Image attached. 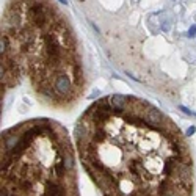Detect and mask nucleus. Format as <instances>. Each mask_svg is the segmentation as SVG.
<instances>
[{
	"label": "nucleus",
	"instance_id": "0eeeda50",
	"mask_svg": "<svg viewBox=\"0 0 196 196\" xmlns=\"http://www.w3.org/2000/svg\"><path fill=\"white\" fill-rule=\"evenodd\" d=\"M166 196H177V194H174V193H168Z\"/></svg>",
	"mask_w": 196,
	"mask_h": 196
},
{
	"label": "nucleus",
	"instance_id": "423d86ee",
	"mask_svg": "<svg viewBox=\"0 0 196 196\" xmlns=\"http://www.w3.org/2000/svg\"><path fill=\"white\" fill-rule=\"evenodd\" d=\"M58 2H60V3H63V5H66V3H68V0H58Z\"/></svg>",
	"mask_w": 196,
	"mask_h": 196
},
{
	"label": "nucleus",
	"instance_id": "f257e3e1",
	"mask_svg": "<svg viewBox=\"0 0 196 196\" xmlns=\"http://www.w3.org/2000/svg\"><path fill=\"white\" fill-rule=\"evenodd\" d=\"M108 104H110V107L113 108L115 113H121L127 108L129 97L123 96V94H113V96H108Z\"/></svg>",
	"mask_w": 196,
	"mask_h": 196
},
{
	"label": "nucleus",
	"instance_id": "39448f33",
	"mask_svg": "<svg viewBox=\"0 0 196 196\" xmlns=\"http://www.w3.org/2000/svg\"><path fill=\"white\" fill-rule=\"evenodd\" d=\"M162 30H165V32H168V30H169V25H168V24H163V27H162Z\"/></svg>",
	"mask_w": 196,
	"mask_h": 196
},
{
	"label": "nucleus",
	"instance_id": "20e7f679",
	"mask_svg": "<svg viewBox=\"0 0 196 196\" xmlns=\"http://www.w3.org/2000/svg\"><path fill=\"white\" fill-rule=\"evenodd\" d=\"M194 132H196V127H194V126H191V127H190V129L187 130V137H191V135H193Z\"/></svg>",
	"mask_w": 196,
	"mask_h": 196
},
{
	"label": "nucleus",
	"instance_id": "f03ea898",
	"mask_svg": "<svg viewBox=\"0 0 196 196\" xmlns=\"http://www.w3.org/2000/svg\"><path fill=\"white\" fill-rule=\"evenodd\" d=\"M44 196H66V188L60 180H50L47 183Z\"/></svg>",
	"mask_w": 196,
	"mask_h": 196
},
{
	"label": "nucleus",
	"instance_id": "7ed1b4c3",
	"mask_svg": "<svg viewBox=\"0 0 196 196\" xmlns=\"http://www.w3.org/2000/svg\"><path fill=\"white\" fill-rule=\"evenodd\" d=\"M194 35H196V25H191V27L188 28V36H190V38H193Z\"/></svg>",
	"mask_w": 196,
	"mask_h": 196
}]
</instances>
